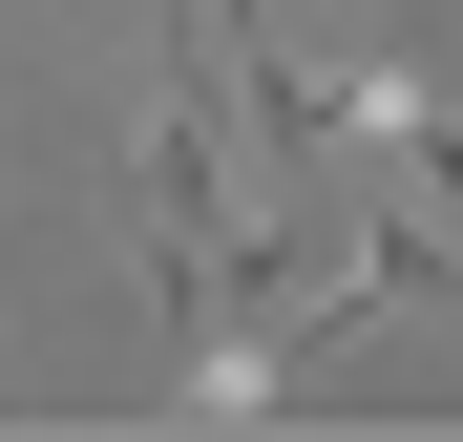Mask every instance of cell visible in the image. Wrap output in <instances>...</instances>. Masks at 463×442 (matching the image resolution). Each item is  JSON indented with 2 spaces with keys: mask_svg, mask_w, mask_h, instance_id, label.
Here are the masks:
<instances>
[{
  "mask_svg": "<svg viewBox=\"0 0 463 442\" xmlns=\"http://www.w3.org/2000/svg\"><path fill=\"white\" fill-rule=\"evenodd\" d=\"M147 274H169V337H211L232 274V22L169 0V106H147Z\"/></svg>",
  "mask_w": 463,
  "mask_h": 442,
  "instance_id": "cell-1",
  "label": "cell"
}]
</instances>
